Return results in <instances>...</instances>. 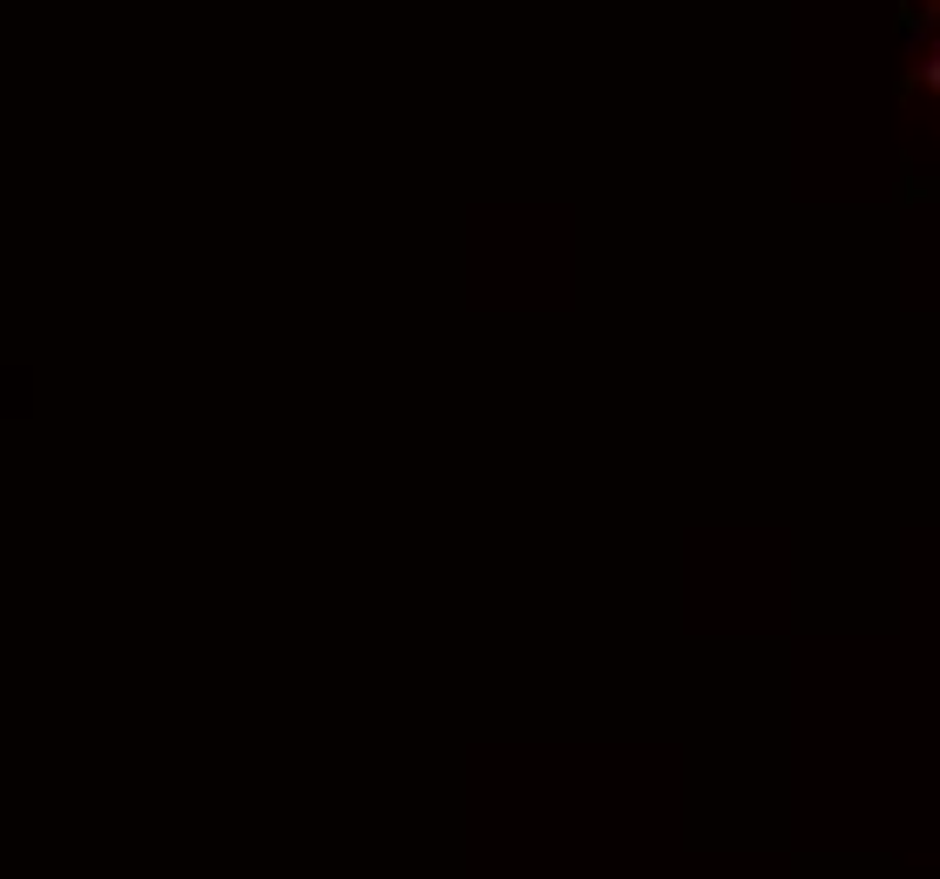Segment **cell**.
I'll use <instances>...</instances> for the list:
<instances>
[{"instance_id":"6da1fadb","label":"cell","mask_w":940,"mask_h":879,"mask_svg":"<svg viewBox=\"0 0 940 879\" xmlns=\"http://www.w3.org/2000/svg\"><path fill=\"white\" fill-rule=\"evenodd\" d=\"M920 81H927V88H933V96H940V48H933V55L920 61Z\"/></svg>"}]
</instances>
